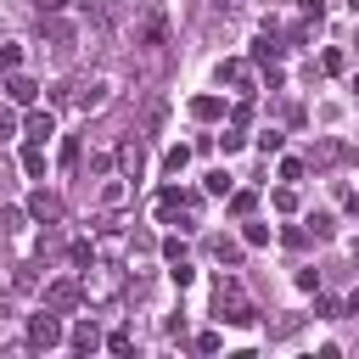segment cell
<instances>
[{
  "mask_svg": "<svg viewBox=\"0 0 359 359\" xmlns=\"http://www.w3.org/2000/svg\"><path fill=\"white\" fill-rule=\"evenodd\" d=\"M50 101H56V107H79V112H101V107H112V79H107V73L62 79V84L50 90Z\"/></svg>",
  "mask_w": 359,
  "mask_h": 359,
  "instance_id": "2",
  "label": "cell"
},
{
  "mask_svg": "<svg viewBox=\"0 0 359 359\" xmlns=\"http://www.w3.org/2000/svg\"><path fill=\"white\" fill-rule=\"evenodd\" d=\"M39 309H50V314H79L84 303H79V280L73 275H56V280H45V292H39Z\"/></svg>",
  "mask_w": 359,
  "mask_h": 359,
  "instance_id": "8",
  "label": "cell"
},
{
  "mask_svg": "<svg viewBox=\"0 0 359 359\" xmlns=\"http://www.w3.org/2000/svg\"><path fill=\"white\" fill-rule=\"evenodd\" d=\"M224 196H230V213H236V219H247V213L258 208V196H252V191H236V185H230Z\"/></svg>",
  "mask_w": 359,
  "mask_h": 359,
  "instance_id": "25",
  "label": "cell"
},
{
  "mask_svg": "<svg viewBox=\"0 0 359 359\" xmlns=\"http://www.w3.org/2000/svg\"><path fill=\"white\" fill-rule=\"evenodd\" d=\"M303 236H309V241H331V236H337V219H331L325 208H314V213L303 219Z\"/></svg>",
  "mask_w": 359,
  "mask_h": 359,
  "instance_id": "14",
  "label": "cell"
},
{
  "mask_svg": "<svg viewBox=\"0 0 359 359\" xmlns=\"http://www.w3.org/2000/svg\"><path fill=\"white\" fill-rule=\"evenodd\" d=\"M11 135H17V112H11V107H0V140H11Z\"/></svg>",
  "mask_w": 359,
  "mask_h": 359,
  "instance_id": "39",
  "label": "cell"
},
{
  "mask_svg": "<svg viewBox=\"0 0 359 359\" xmlns=\"http://www.w3.org/2000/svg\"><path fill=\"white\" fill-rule=\"evenodd\" d=\"M62 163H67V168L79 163V135H67V140H62Z\"/></svg>",
  "mask_w": 359,
  "mask_h": 359,
  "instance_id": "41",
  "label": "cell"
},
{
  "mask_svg": "<svg viewBox=\"0 0 359 359\" xmlns=\"http://www.w3.org/2000/svg\"><path fill=\"white\" fill-rule=\"evenodd\" d=\"M22 174H28V180H45V146H39V140L22 146Z\"/></svg>",
  "mask_w": 359,
  "mask_h": 359,
  "instance_id": "17",
  "label": "cell"
},
{
  "mask_svg": "<svg viewBox=\"0 0 359 359\" xmlns=\"http://www.w3.org/2000/svg\"><path fill=\"white\" fill-rule=\"evenodd\" d=\"M17 129H22L28 140H39V146H45V140L56 135V112H50V107H28V112L17 118Z\"/></svg>",
  "mask_w": 359,
  "mask_h": 359,
  "instance_id": "10",
  "label": "cell"
},
{
  "mask_svg": "<svg viewBox=\"0 0 359 359\" xmlns=\"http://www.w3.org/2000/svg\"><path fill=\"white\" fill-rule=\"evenodd\" d=\"M297 208H303L297 185H280V191H275V213H297Z\"/></svg>",
  "mask_w": 359,
  "mask_h": 359,
  "instance_id": "27",
  "label": "cell"
},
{
  "mask_svg": "<svg viewBox=\"0 0 359 359\" xmlns=\"http://www.w3.org/2000/svg\"><path fill=\"white\" fill-rule=\"evenodd\" d=\"M191 118L213 123V118H224V101H219V95H196V101H191Z\"/></svg>",
  "mask_w": 359,
  "mask_h": 359,
  "instance_id": "18",
  "label": "cell"
},
{
  "mask_svg": "<svg viewBox=\"0 0 359 359\" xmlns=\"http://www.w3.org/2000/svg\"><path fill=\"white\" fill-rule=\"evenodd\" d=\"M230 185H236V180H230V174H224V168H213V174H208V185H202V191H208V196H224V191H230Z\"/></svg>",
  "mask_w": 359,
  "mask_h": 359,
  "instance_id": "35",
  "label": "cell"
},
{
  "mask_svg": "<svg viewBox=\"0 0 359 359\" xmlns=\"http://www.w3.org/2000/svg\"><path fill=\"white\" fill-rule=\"evenodd\" d=\"M213 258H219V264H241V241H230V236H213Z\"/></svg>",
  "mask_w": 359,
  "mask_h": 359,
  "instance_id": "26",
  "label": "cell"
},
{
  "mask_svg": "<svg viewBox=\"0 0 359 359\" xmlns=\"http://www.w3.org/2000/svg\"><path fill=\"white\" fill-rule=\"evenodd\" d=\"M22 213H28V224H45V230H50V224H62V219H67V202H62L56 191L34 185V191H28V202H22Z\"/></svg>",
  "mask_w": 359,
  "mask_h": 359,
  "instance_id": "6",
  "label": "cell"
},
{
  "mask_svg": "<svg viewBox=\"0 0 359 359\" xmlns=\"http://www.w3.org/2000/svg\"><path fill=\"white\" fill-rule=\"evenodd\" d=\"M22 224H28V213H22V208H0V230H6V236H17Z\"/></svg>",
  "mask_w": 359,
  "mask_h": 359,
  "instance_id": "29",
  "label": "cell"
},
{
  "mask_svg": "<svg viewBox=\"0 0 359 359\" xmlns=\"http://www.w3.org/2000/svg\"><path fill=\"white\" fill-rule=\"evenodd\" d=\"M34 11L39 17H56V11H67V0H34Z\"/></svg>",
  "mask_w": 359,
  "mask_h": 359,
  "instance_id": "44",
  "label": "cell"
},
{
  "mask_svg": "<svg viewBox=\"0 0 359 359\" xmlns=\"http://www.w3.org/2000/svg\"><path fill=\"white\" fill-rule=\"evenodd\" d=\"M11 314H17V292H11V286H0V320H11Z\"/></svg>",
  "mask_w": 359,
  "mask_h": 359,
  "instance_id": "40",
  "label": "cell"
},
{
  "mask_svg": "<svg viewBox=\"0 0 359 359\" xmlns=\"http://www.w3.org/2000/svg\"><path fill=\"white\" fill-rule=\"evenodd\" d=\"M62 342H67V348H79V353H95V348H101V331H95V320L84 314V320H73V325L62 331Z\"/></svg>",
  "mask_w": 359,
  "mask_h": 359,
  "instance_id": "12",
  "label": "cell"
},
{
  "mask_svg": "<svg viewBox=\"0 0 359 359\" xmlns=\"http://www.w3.org/2000/svg\"><path fill=\"white\" fill-rule=\"evenodd\" d=\"M213 314H219L224 325H252V320H258V309L247 303V292H241L236 275H219V286H213Z\"/></svg>",
  "mask_w": 359,
  "mask_h": 359,
  "instance_id": "4",
  "label": "cell"
},
{
  "mask_svg": "<svg viewBox=\"0 0 359 359\" xmlns=\"http://www.w3.org/2000/svg\"><path fill=\"white\" fill-rule=\"evenodd\" d=\"M90 247H95V258H118L123 247H135V236H123V230H101Z\"/></svg>",
  "mask_w": 359,
  "mask_h": 359,
  "instance_id": "15",
  "label": "cell"
},
{
  "mask_svg": "<svg viewBox=\"0 0 359 359\" xmlns=\"http://www.w3.org/2000/svg\"><path fill=\"white\" fill-rule=\"evenodd\" d=\"M73 280H79V303L84 309H112L129 292V275H123L118 258H90V264H79Z\"/></svg>",
  "mask_w": 359,
  "mask_h": 359,
  "instance_id": "1",
  "label": "cell"
},
{
  "mask_svg": "<svg viewBox=\"0 0 359 359\" xmlns=\"http://www.w3.org/2000/svg\"><path fill=\"white\" fill-rule=\"evenodd\" d=\"M337 157H342V140H320V146H314V163H320V168L337 163Z\"/></svg>",
  "mask_w": 359,
  "mask_h": 359,
  "instance_id": "33",
  "label": "cell"
},
{
  "mask_svg": "<svg viewBox=\"0 0 359 359\" xmlns=\"http://www.w3.org/2000/svg\"><path fill=\"white\" fill-rule=\"evenodd\" d=\"M213 79H219L230 95H258V73H252V62H241V56H224V62L213 67Z\"/></svg>",
  "mask_w": 359,
  "mask_h": 359,
  "instance_id": "7",
  "label": "cell"
},
{
  "mask_svg": "<svg viewBox=\"0 0 359 359\" xmlns=\"http://www.w3.org/2000/svg\"><path fill=\"white\" fill-rule=\"evenodd\" d=\"M297 286L303 292H320V269H297Z\"/></svg>",
  "mask_w": 359,
  "mask_h": 359,
  "instance_id": "42",
  "label": "cell"
},
{
  "mask_svg": "<svg viewBox=\"0 0 359 359\" xmlns=\"http://www.w3.org/2000/svg\"><path fill=\"white\" fill-rule=\"evenodd\" d=\"M241 146H247V135H241L236 123H224V135H219V151L230 157V151H241Z\"/></svg>",
  "mask_w": 359,
  "mask_h": 359,
  "instance_id": "28",
  "label": "cell"
},
{
  "mask_svg": "<svg viewBox=\"0 0 359 359\" xmlns=\"http://www.w3.org/2000/svg\"><path fill=\"white\" fill-rule=\"evenodd\" d=\"M34 286H39V264H28V258H22V264H17V275H11V292H34Z\"/></svg>",
  "mask_w": 359,
  "mask_h": 359,
  "instance_id": "21",
  "label": "cell"
},
{
  "mask_svg": "<svg viewBox=\"0 0 359 359\" xmlns=\"http://www.w3.org/2000/svg\"><path fill=\"white\" fill-rule=\"evenodd\" d=\"M62 314H50V309H39V314H28V331H22V342L34 348V353H50V348H62Z\"/></svg>",
  "mask_w": 359,
  "mask_h": 359,
  "instance_id": "5",
  "label": "cell"
},
{
  "mask_svg": "<svg viewBox=\"0 0 359 359\" xmlns=\"http://www.w3.org/2000/svg\"><path fill=\"white\" fill-rule=\"evenodd\" d=\"M22 67V45H0V73H17Z\"/></svg>",
  "mask_w": 359,
  "mask_h": 359,
  "instance_id": "30",
  "label": "cell"
},
{
  "mask_svg": "<svg viewBox=\"0 0 359 359\" xmlns=\"http://www.w3.org/2000/svg\"><path fill=\"white\" fill-rule=\"evenodd\" d=\"M320 73H331V79H337V73H348V50H342V45H331V50L320 56Z\"/></svg>",
  "mask_w": 359,
  "mask_h": 359,
  "instance_id": "23",
  "label": "cell"
},
{
  "mask_svg": "<svg viewBox=\"0 0 359 359\" xmlns=\"http://www.w3.org/2000/svg\"><path fill=\"white\" fill-rule=\"evenodd\" d=\"M157 219H163V224H180V230H196V224H202V191L163 185V191H157Z\"/></svg>",
  "mask_w": 359,
  "mask_h": 359,
  "instance_id": "3",
  "label": "cell"
},
{
  "mask_svg": "<svg viewBox=\"0 0 359 359\" xmlns=\"http://www.w3.org/2000/svg\"><path fill=\"white\" fill-rule=\"evenodd\" d=\"M269 241H275V230H269V224H258V219L247 213V230H241V247H269Z\"/></svg>",
  "mask_w": 359,
  "mask_h": 359,
  "instance_id": "19",
  "label": "cell"
},
{
  "mask_svg": "<svg viewBox=\"0 0 359 359\" xmlns=\"http://www.w3.org/2000/svg\"><path fill=\"white\" fill-rule=\"evenodd\" d=\"M67 258H73V269H79V264H90V258H95V247L79 236V241H67Z\"/></svg>",
  "mask_w": 359,
  "mask_h": 359,
  "instance_id": "36",
  "label": "cell"
},
{
  "mask_svg": "<svg viewBox=\"0 0 359 359\" xmlns=\"http://www.w3.org/2000/svg\"><path fill=\"white\" fill-rule=\"evenodd\" d=\"M112 157H118V146H101V151L90 157V174H112Z\"/></svg>",
  "mask_w": 359,
  "mask_h": 359,
  "instance_id": "34",
  "label": "cell"
},
{
  "mask_svg": "<svg viewBox=\"0 0 359 359\" xmlns=\"http://www.w3.org/2000/svg\"><path fill=\"white\" fill-rule=\"evenodd\" d=\"M112 163H118V174H123V180H135V185H140V174H146V140H140V135H135V140H123Z\"/></svg>",
  "mask_w": 359,
  "mask_h": 359,
  "instance_id": "11",
  "label": "cell"
},
{
  "mask_svg": "<svg viewBox=\"0 0 359 359\" xmlns=\"http://www.w3.org/2000/svg\"><path fill=\"white\" fill-rule=\"evenodd\" d=\"M101 348H107V353H135V331H129V325H118V331H107V337H101Z\"/></svg>",
  "mask_w": 359,
  "mask_h": 359,
  "instance_id": "20",
  "label": "cell"
},
{
  "mask_svg": "<svg viewBox=\"0 0 359 359\" xmlns=\"http://www.w3.org/2000/svg\"><path fill=\"white\" fill-rule=\"evenodd\" d=\"M252 146H258V151H264V157H269V151H280V146H286V135H280V129H264V135H258V140H252Z\"/></svg>",
  "mask_w": 359,
  "mask_h": 359,
  "instance_id": "32",
  "label": "cell"
},
{
  "mask_svg": "<svg viewBox=\"0 0 359 359\" xmlns=\"http://www.w3.org/2000/svg\"><path fill=\"white\" fill-rule=\"evenodd\" d=\"M196 348L202 353H219V331H196Z\"/></svg>",
  "mask_w": 359,
  "mask_h": 359,
  "instance_id": "43",
  "label": "cell"
},
{
  "mask_svg": "<svg viewBox=\"0 0 359 359\" xmlns=\"http://www.w3.org/2000/svg\"><path fill=\"white\" fill-rule=\"evenodd\" d=\"M129 202H135V180L101 174V213H118V208H129Z\"/></svg>",
  "mask_w": 359,
  "mask_h": 359,
  "instance_id": "9",
  "label": "cell"
},
{
  "mask_svg": "<svg viewBox=\"0 0 359 359\" xmlns=\"http://www.w3.org/2000/svg\"><path fill=\"white\" fill-rule=\"evenodd\" d=\"M280 180H286V185H297V180H303V163H297V157H286V163H280Z\"/></svg>",
  "mask_w": 359,
  "mask_h": 359,
  "instance_id": "37",
  "label": "cell"
},
{
  "mask_svg": "<svg viewBox=\"0 0 359 359\" xmlns=\"http://www.w3.org/2000/svg\"><path fill=\"white\" fill-rule=\"evenodd\" d=\"M280 50H286V45H280V39H269V34H264V39H252V62H280Z\"/></svg>",
  "mask_w": 359,
  "mask_h": 359,
  "instance_id": "22",
  "label": "cell"
},
{
  "mask_svg": "<svg viewBox=\"0 0 359 359\" xmlns=\"http://www.w3.org/2000/svg\"><path fill=\"white\" fill-rule=\"evenodd\" d=\"M168 39V17L163 11H146V22H140V45H163Z\"/></svg>",
  "mask_w": 359,
  "mask_h": 359,
  "instance_id": "16",
  "label": "cell"
},
{
  "mask_svg": "<svg viewBox=\"0 0 359 359\" xmlns=\"http://www.w3.org/2000/svg\"><path fill=\"white\" fill-rule=\"evenodd\" d=\"M185 163H191V146H185V140H180V146H168V151H163V174H180V168H185Z\"/></svg>",
  "mask_w": 359,
  "mask_h": 359,
  "instance_id": "24",
  "label": "cell"
},
{
  "mask_svg": "<svg viewBox=\"0 0 359 359\" xmlns=\"http://www.w3.org/2000/svg\"><path fill=\"white\" fill-rule=\"evenodd\" d=\"M230 123H236V129H247V123H252V95H241V101L230 107Z\"/></svg>",
  "mask_w": 359,
  "mask_h": 359,
  "instance_id": "31",
  "label": "cell"
},
{
  "mask_svg": "<svg viewBox=\"0 0 359 359\" xmlns=\"http://www.w3.org/2000/svg\"><path fill=\"white\" fill-rule=\"evenodd\" d=\"M6 101H11V107H34V101H39V84L17 67V73H6Z\"/></svg>",
  "mask_w": 359,
  "mask_h": 359,
  "instance_id": "13",
  "label": "cell"
},
{
  "mask_svg": "<svg viewBox=\"0 0 359 359\" xmlns=\"http://www.w3.org/2000/svg\"><path fill=\"white\" fill-rule=\"evenodd\" d=\"M163 258L174 264V258H191V252H185V241H180V236H168V241H163Z\"/></svg>",
  "mask_w": 359,
  "mask_h": 359,
  "instance_id": "38",
  "label": "cell"
}]
</instances>
